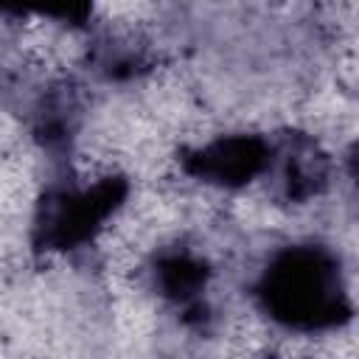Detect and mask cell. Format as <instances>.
<instances>
[{
  "mask_svg": "<svg viewBox=\"0 0 359 359\" xmlns=\"http://www.w3.org/2000/svg\"><path fill=\"white\" fill-rule=\"evenodd\" d=\"M261 297L275 320L294 328H328L348 314L339 264L320 247H292L264 275Z\"/></svg>",
  "mask_w": 359,
  "mask_h": 359,
  "instance_id": "1",
  "label": "cell"
},
{
  "mask_svg": "<svg viewBox=\"0 0 359 359\" xmlns=\"http://www.w3.org/2000/svg\"><path fill=\"white\" fill-rule=\"evenodd\" d=\"M269 154H272V149L261 137L236 135V137H224V140H216V143L199 149L191 157L188 168L199 177H208L210 182L241 185L272 163Z\"/></svg>",
  "mask_w": 359,
  "mask_h": 359,
  "instance_id": "3",
  "label": "cell"
},
{
  "mask_svg": "<svg viewBox=\"0 0 359 359\" xmlns=\"http://www.w3.org/2000/svg\"><path fill=\"white\" fill-rule=\"evenodd\" d=\"M123 196V182L121 180H98L87 188H65L50 194L42 202L39 213V236L42 244L67 250L84 238L93 236L95 227L118 208Z\"/></svg>",
  "mask_w": 359,
  "mask_h": 359,
  "instance_id": "2",
  "label": "cell"
}]
</instances>
